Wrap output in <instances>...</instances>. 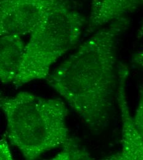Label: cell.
<instances>
[{
    "instance_id": "11",
    "label": "cell",
    "mask_w": 143,
    "mask_h": 160,
    "mask_svg": "<svg viewBox=\"0 0 143 160\" xmlns=\"http://www.w3.org/2000/svg\"><path fill=\"white\" fill-rule=\"evenodd\" d=\"M4 98V96L3 95V94L0 92V108H1V102L3 99V98Z\"/></svg>"
},
{
    "instance_id": "7",
    "label": "cell",
    "mask_w": 143,
    "mask_h": 160,
    "mask_svg": "<svg viewBox=\"0 0 143 160\" xmlns=\"http://www.w3.org/2000/svg\"><path fill=\"white\" fill-rule=\"evenodd\" d=\"M25 44L17 35L0 37V81L13 82L16 78Z\"/></svg>"
},
{
    "instance_id": "10",
    "label": "cell",
    "mask_w": 143,
    "mask_h": 160,
    "mask_svg": "<svg viewBox=\"0 0 143 160\" xmlns=\"http://www.w3.org/2000/svg\"><path fill=\"white\" fill-rule=\"evenodd\" d=\"M135 124L138 131L143 134V98L141 95V99L139 106L136 110V114L133 118Z\"/></svg>"
},
{
    "instance_id": "9",
    "label": "cell",
    "mask_w": 143,
    "mask_h": 160,
    "mask_svg": "<svg viewBox=\"0 0 143 160\" xmlns=\"http://www.w3.org/2000/svg\"><path fill=\"white\" fill-rule=\"evenodd\" d=\"M13 155L7 141L0 139V160H12Z\"/></svg>"
},
{
    "instance_id": "5",
    "label": "cell",
    "mask_w": 143,
    "mask_h": 160,
    "mask_svg": "<svg viewBox=\"0 0 143 160\" xmlns=\"http://www.w3.org/2000/svg\"><path fill=\"white\" fill-rule=\"evenodd\" d=\"M129 72L125 66L119 67V87L117 100L120 106L123 121L122 150L107 160H142L143 159V134L137 129L125 99V83Z\"/></svg>"
},
{
    "instance_id": "6",
    "label": "cell",
    "mask_w": 143,
    "mask_h": 160,
    "mask_svg": "<svg viewBox=\"0 0 143 160\" xmlns=\"http://www.w3.org/2000/svg\"><path fill=\"white\" fill-rule=\"evenodd\" d=\"M143 0H91L87 31L92 33L105 24L136 11Z\"/></svg>"
},
{
    "instance_id": "8",
    "label": "cell",
    "mask_w": 143,
    "mask_h": 160,
    "mask_svg": "<svg viewBox=\"0 0 143 160\" xmlns=\"http://www.w3.org/2000/svg\"><path fill=\"white\" fill-rule=\"evenodd\" d=\"M89 153L86 151L81 150L77 148V145L69 148L63 149L59 154L53 160H91Z\"/></svg>"
},
{
    "instance_id": "1",
    "label": "cell",
    "mask_w": 143,
    "mask_h": 160,
    "mask_svg": "<svg viewBox=\"0 0 143 160\" xmlns=\"http://www.w3.org/2000/svg\"><path fill=\"white\" fill-rule=\"evenodd\" d=\"M129 25V19L123 17L98 30L47 78L96 134L113 117L119 83L117 41Z\"/></svg>"
},
{
    "instance_id": "3",
    "label": "cell",
    "mask_w": 143,
    "mask_h": 160,
    "mask_svg": "<svg viewBox=\"0 0 143 160\" xmlns=\"http://www.w3.org/2000/svg\"><path fill=\"white\" fill-rule=\"evenodd\" d=\"M86 23L83 16L60 0L31 32L13 84L47 79L52 65L77 44Z\"/></svg>"
},
{
    "instance_id": "4",
    "label": "cell",
    "mask_w": 143,
    "mask_h": 160,
    "mask_svg": "<svg viewBox=\"0 0 143 160\" xmlns=\"http://www.w3.org/2000/svg\"><path fill=\"white\" fill-rule=\"evenodd\" d=\"M60 0H0V37L30 34Z\"/></svg>"
},
{
    "instance_id": "2",
    "label": "cell",
    "mask_w": 143,
    "mask_h": 160,
    "mask_svg": "<svg viewBox=\"0 0 143 160\" xmlns=\"http://www.w3.org/2000/svg\"><path fill=\"white\" fill-rule=\"evenodd\" d=\"M7 121L10 142L27 160H35L46 152L77 145L69 134L67 108L60 99H45L21 92L4 98L1 103Z\"/></svg>"
}]
</instances>
